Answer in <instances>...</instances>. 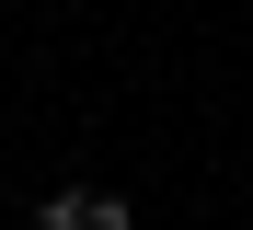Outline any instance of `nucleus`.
<instances>
[{
  "mask_svg": "<svg viewBox=\"0 0 253 230\" xmlns=\"http://www.w3.org/2000/svg\"><path fill=\"white\" fill-rule=\"evenodd\" d=\"M46 230H126V196H104V184H69V196L46 207Z\"/></svg>",
  "mask_w": 253,
  "mask_h": 230,
  "instance_id": "nucleus-1",
  "label": "nucleus"
}]
</instances>
